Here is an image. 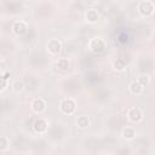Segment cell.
<instances>
[{
    "label": "cell",
    "mask_w": 155,
    "mask_h": 155,
    "mask_svg": "<svg viewBox=\"0 0 155 155\" xmlns=\"http://www.w3.org/2000/svg\"><path fill=\"white\" fill-rule=\"evenodd\" d=\"M136 81H137L139 85H142L143 87H145V86H148L149 82H150V76H149L148 74H140V75L137 78Z\"/></svg>",
    "instance_id": "9a60e30c"
},
{
    "label": "cell",
    "mask_w": 155,
    "mask_h": 155,
    "mask_svg": "<svg viewBox=\"0 0 155 155\" xmlns=\"http://www.w3.org/2000/svg\"><path fill=\"white\" fill-rule=\"evenodd\" d=\"M117 41L120 42V44H127L128 42V35L125 33V31H121L119 35H117Z\"/></svg>",
    "instance_id": "ac0fdd59"
},
{
    "label": "cell",
    "mask_w": 155,
    "mask_h": 155,
    "mask_svg": "<svg viewBox=\"0 0 155 155\" xmlns=\"http://www.w3.org/2000/svg\"><path fill=\"white\" fill-rule=\"evenodd\" d=\"M46 108H47V103H46V101H45L44 98H41V97H36V98H34V99L30 102V109H31V111L35 113V114H41V113H44V111L46 110Z\"/></svg>",
    "instance_id": "277c9868"
},
{
    "label": "cell",
    "mask_w": 155,
    "mask_h": 155,
    "mask_svg": "<svg viewBox=\"0 0 155 155\" xmlns=\"http://www.w3.org/2000/svg\"><path fill=\"white\" fill-rule=\"evenodd\" d=\"M7 74L6 75H1L0 74V92H2L6 87H7Z\"/></svg>",
    "instance_id": "d6986e66"
},
{
    "label": "cell",
    "mask_w": 155,
    "mask_h": 155,
    "mask_svg": "<svg viewBox=\"0 0 155 155\" xmlns=\"http://www.w3.org/2000/svg\"><path fill=\"white\" fill-rule=\"evenodd\" d=\"M46 50H47V52L50 54H53V56L54 54H58L61 52V50H62V44L57 39H51L46 44Z\"/></svg>",
    "instance_id": "52a82bcc"
},
{
    "label": "cell",
    "mask_w": 155,
    "mask_h": 155,
    "mask_svg": "<svg viewBox=\"0 0 155 155\" xmlns=\"http://www.w3.org/2000/svg\"><path fill=\"white\" fill-rule=\"evenodd\" d=\"M136 134H137L136 130H134L133 127H131V126H126V127H124L122 131H121V136H122L125 139H127V140L134 139V138H136Z\"/></svg>",
    "instance_id": "8fae6325"
},
{
    "label": "cell",
    "mask_w": 155,
    "mask_h": 155,
    "mask_svg": "<svg viewBox=\"0 0 155 155\" xmlns=\"http://www.w3.org/2000/svg\"><path fill=\"white\" fill-rule=\"evenodd\" d=\"M8 147H10L8 138L5 137V136H0V151H5V150H7Z\"/></svg>",
    "instance_id": "e0dca14e"
},
{
    "label": "cell",
    "mask_w": 155,
    "mask_h": 155,
    "mask_svg": "<svg viewBox=\"0 0 155 155\" xmlns=\"http://www.w3.org/2000/svg\"><path fill=\"white\" fill-rule=\"evenodd\" d=\"M113 68L114 70L116 71H122L125 68H126V62L124 58H116L114 62H113Z\"/></svg>",
    "instance_id": "4fadbf2b"
},
{
    "label": "cell",
    "mask_w": 155,
    "mask_h": 155,
    "mask_svg": "<svg viewBox=\"0 0 155 155\" xmlns=\"http://www.w3.org/2000/svg\"><path fill=\"white\" fill-rule=\"evenodd\" d=\"M59 110L65 115H73L76 110V101L71 97H67V98L61 99Z\"/></svg>",
    "instance_id": "7a4b0ae2"
},
{
    "label": "cell",
    "mask_w": 155,
    "mask_h": 155,
    "mask_svg": "<svg viewBox=\"0 0 155 155\" xmlns=\"http://www.w3.org/2000/svg\"><path fill=\"white\" fill-rule=\"evenodd\" d=\"M70 67V61L68 58H59L57 61V68L61 70H68Z\"/></svg>",
    "instance_id": "5bb4252c"
},
{
    "label": "cell",
    "mask_w": 155,
    "mask_h": 155,
    "mask_svg": "<svg viewBox=\"0 0 155 155\" xmlns=\"http://www.w3.org/2000/svg\"><path fill=\"white\" fill-rule=\"evenodd\" d=\"M137 10H138L140 16L150 17V16H153V13L155 11V4L151 0H142V1L138 2Z\"/></svg>",
    "instance_id": "3957f363"
},
{
    "label": "cell",
    "mask_w": 155,
    "mask_h": 155,
    "mask_svg": "<svg viewBox=\"0 0 155 155\" xmlns=\"http://www.w3.org/2000/svg\"><path fill=\"white\" fill-rule=\"evenodd\" d=\"M75 124H76L78 128H80V130H85V128H87V127L90 126L91 122H90L88 116H86V115H80V116H78Z\"/></svg>",
    "instance_id": "7c38bea8"
},
{
    "label": "cell",
    "mask_w": 155,
    "mask_h": 155,
    "mask_svg": "<svg viewBox=\"0 0 155 155\" xmlns=\"http://www.w3.org/2000/svg\"><path fill=\"white\" fill-rule=\"evenodd\" d=\"M27 30H28V24H27V22H24V21H16V22L12 24V31H13L16 35H18V36L24 35V34L27 33Z\"/></svg>",
    "instance_id": "ba28073f"
},
{
    "label": "cell",
    "mask_w": 155,
    "mask_h": 155,
    "mask_svg": "<svg viewBox=\"0 0 155 155\" xmlns=\"http://www.w3.org/2000/svg\"><path fill=\"white\" fill-rule=\"evenodd\" d=\"M126 116H127V120H128V121H131V122H133V124H138V122H140V121L143 120L144 114H143V111H142L139 108L133 107V108H130V109L127 110Z\"/></svg>",
    "instance_id": "5b68a950"
},
{
    "label": "cell",
    "mask_w": 155,
    "mask_h": 155,
    "mask_svg": "<svg viewBox=\"0 0 155 155\" xmlns=\"http://www.w3.org/2000/svg\"><path fill=\"white\" fill-rule=\"evenodd\" d=\"M85 19L88 23H96L99 19V12H98V10L94 8V7L87 8L86 12H85Z\"/></svg>",
    "instance_id": "9c48e42d"
},
{
    "label": "cell",
    "mask_w": 155,
    "mask_h": 155,
    "mask_svg": "<svg viewBox=\"0 0 155 155\" xmlns=\"http://www.w3.org/2000/svg\"><path fill=\"white\" fill-rule=\"evenodd\" d=\"M33 130L38 134H44L48 130V121L45 117H38L33 124Z\"/></svg>",
    "instance_id": "8992f818"
},
{
    "label": "cell",
    "mask_w": 155,
    "mask_h": 155,
    "mask_svg": "<svg viewBox=\"0 0 155 155\" xmlns=\"http://www.w3.org/2000/svg\"><path fill=\"white\" fill-rule=\"evenodd\" d=\"M12 90L15 93H21L23 90H24V82L23 80H16L13 84H12Z\"/></svg>",
    "instance_id": "2e32d148"
},
{
    "label": "cell",
    "mask_w": 155,
    "mask_h": 155,
    "mask_svg": "<svg viewBox=\"0 0 155 155\" xmlns=\"http://www.w3.org/2000/svg\"><path fill=\"white\" fill-rule=\"evenodd\" d=\"M128 91H130L132 94H134V96H139V94H142V93L144 92V87H143L142 85H139L136 80H133V81L128 85Z\"/></svg>",
    "instance_id": "30bf717a"
},
{
    "label": "cell",
    "mask_w": 155,
    "mask_h": 155,
    "mask_svg": "<svg viewBox=\"0 0 155 155\" xmlns=\"http://www.w3.org/2000/svg\"><path fill=\"white\" fill-rule=\"evenodd\" d=\"M87 48L92 52V53H96V54H99V53H103L107 48V44L105 41L99 38V36H96V38H92L90 39L88 44H87Z\"/></svg>",
    "instance_id": "6da1fadb"
}]
</instances>
